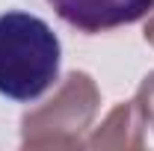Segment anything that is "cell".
I'll list each match as a JSON object with an SVG mask.
<instances>
[{"mask_svg":"<svg viewBox=\"0 0 154 151\" xmlns=\"http://www.w3.org/2000/svg\"><path fill=\"white\" fill-rule=\"evenodd\" d=\"M142 39H145V42H148V45L154 48V9L148 12V18H145V27H142Z\"/></svg>","mask_w":154,"mask_h":151,"instance_id":"8992f818","label":"cell"},{"mask_svg":"<svg viewBox=\"0 0 154 151\" xmlns=\"http://www.w3.org/2000/svg\"><path fill=\"white\" fill-rule=\"evenodd\" d=\"M48 6L77 33L95 36L148 18L154 0H48Z\"/></svg>","mask_w":154,"mask_h":151,"instance_id":"3957f363","label":"cell"},{"mask_svg":"<svg viewBox=\"0 0 154 151\" xmlns=\"http://www.w3.org/2000/svg\"><path fill=\"white\" fill-rule=\"evenodd\" d=\"M57 33L48 21L30 12H3L0 15V95L12 101H36L48 92L59 74Z\"/></svg>","mask_w":154,"mask_h":151,"instance_id":"6da1fadb","label":"cell"},{"mask_svg":"<svg viewBox=\"0 0 154 151\" xmlns=\"http://www.w3.org/2000/svg\"><path fill=\"white\" fill-rule=\"evenodd\" d=\"M101 89L86 71H68L45 104L21 116V148H86Z\"/></svg>","mask_w":154,"mask_h":151,"instance_id":"7a4b0ae2","label":"cell"},{"mask_svg":"<svg viewBox=\"0 0 154 151\" xmlns=\"http://www.w3.org/2000/svg\"><path fill=\"white\" fill-rule=\"evenodd\" d=\"M134 101L139 104V110H142V116H145L148 128H154V71L142 77V83H139V89H136Z\"/></svg>","mask_w":154,"mask_h":151,"instance_id":"5b68a950","label":"cell"},{"mask_svg":"<svg viewBox=\"0 0 154 151\" xmlns=\"http://www.w3.org/2000/svg\"><path fill=\"white\" fill-rule=\"evenodd\" d=\"M145 116L136 101H122L107 113V119L92 128L86 136V148H116V151H139L145 148Z\"/></svg>","mask_w":154,"mask_h":151,"instance_id":"277c9868","label":"cell"}]
</instances>
